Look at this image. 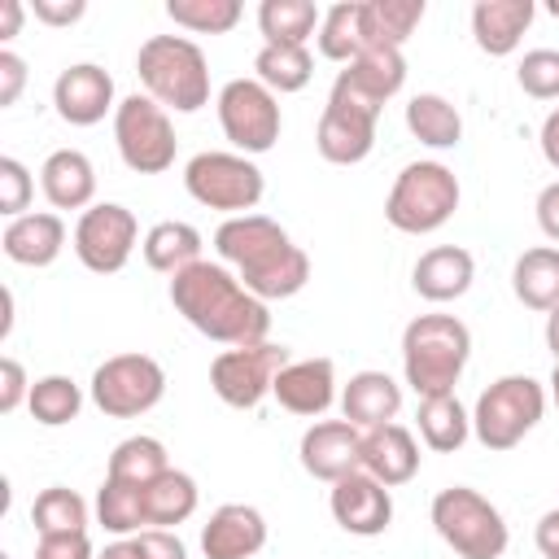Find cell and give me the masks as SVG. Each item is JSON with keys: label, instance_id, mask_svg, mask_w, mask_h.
Wrapping results in <instances>:
<instances>
[{"label": "cell", "instance_id": "cell-1", "mask_svg": "<svg viewBox=\"0 0 559 559\" xmlns=\"http://www.w3.org/2000/svg\"><path fill=\"white\" fill-rule=\"evenodd\" d=\"M175 310L218 345H258L271 332V310L223 262H192L170 280Z\"/></svg>", "mask_w": 559, "mask_h": 559}, {"label": "cell", "instance_id": "cell-2", "mask_svg": "<svg viewBox=\"0 0 559 559\" xmlns=\"http://www.w3.org/2000/svg\"><path fill=\"white\" fill-rule=\"evenodd\" d=\"M214 249L227 266H236V280L258 301H284L297 297L310 280V258L288 240V231L266 214H236L223 218L214 231Z\"/></svg>", "mask_w": 559, "mask_h": 559}, {"label": "cell", "instance_id": "cell-3", "mask_svg": "<svg viewBox=\"0 0 559 559\" xmlns=\"http://www.w3.org/2000/svg\"><path fill=\"white\" fill-rule=\"evenodd\" d=\"M472 358V332L454 314H419L402 332V371L415 397L454 393Z\"/></svg>", "mask_w": 559, "mask_h": 559}, {"label": "cell", "instance_id": "cell-4", "mask_svg": "<svg viewBox=\"0 0 559 559\" xmlns=\"http://www.w3.org/2000/svg\"><path fill=\"white\" fill-rule=\"evenodd\" d=\"M135 70L144 96H153L162 109L197 114L210 105V66L188 35H148L135 52Z\"/></svg>", "mask_w": 559, "mask_h": 559}, {"label": "cell", "instance_id": "cell-5", "mask_svg": "<svg viewBox=\"0 0 559 559\" xmlns=\"http://www.w3.org/2000/svg\"><path fill=\"white\" fill-rule=\"evenodd\" d=\"M459 179L445 162H411L397 170L389 201H384V218L389 227L406 231V236H428L437 227H445L459 210Z\"/></svg>", "mask_w": 559, "mask_h": 559}, {"label": "cell", "instance_id": "cell-6", "mask_svg": "<svg viewBox=\"0 0 559 559\" xmlns=\"http://www.w3.org/2000/svg\"><path fill=\"white\" fill-rule=\"evenodd\" d=\"M432 528L459 559H502L511 542L502 511L467 485H450L432 498Z\"/></svg>", "mask_w": 559, "mask_h": 559}, {"label": "cell", "instance_id": "cell-7", "mask_svg": "<svg viewBox=\"0 0 559 559\" xmlns=\"http://www.w3.org/2000/svg\"><path fill=\"white\" fill-rule=\"evenodd\" d=\"M546 415V389L533 376L493 380L472 411V432L485 450H515Z\"/></svg>", "mask_w": 559, "mask_h": 559}, {"label": "cell", "instance_id": "cell-8", "mask_svg": "<svg viewBox=\"0 0 559 559\" xmlns=\"http://www.w3.org/2000/svg\"><path fill=\"white\" fill-rule=\"evenodd\" d=\"M114 144H118V157L127 162V170L135 175H162L175 166V122H170V109H162L153 96H122L118 109H114Z\"/></svg>", "mask_w": 559, "mask_h": 559}, {"label": "cell", "instance_id": "cell-9", "mask_svg": "<svg viewBox=\"0 0 559 559\" xmlns=\"http://www.w3.org/2000/svg\"><path fill=\"white\" fill-rule=\"evenodd\" d=\"M183 188L197 205L205 210H223V214H249L262 192H266V179L262 170L245 157V153H197L188 166H183Z\"/></svg>", "mask_w": 559, "mask_h": 559}, {"label": "cell", "instance_id": "cell-10", "mask_svg": "<svg viewBox=\"0 0 559 559\" xmlns=\"http://www.w3.org/2000/svg\"><path fill=\"white\" fill-rule=\"evenodd\" d=\"M92 402L109 419H135L166 397V371L148 354H114L92 371Z\"/></svg>", "mask_w": 559, "mask_h": 559}, {"label": "cell", "instance_id": "cell-11", "mask_svg": "<svg viewBox=\"0 0 559 559\" xmlns=\"http://www.w3.org/2000/svg\"><path fill=\"white\" fill-rule=\"evenodd\" d=\"M288 345L275 341H258V345H231L210 362V389L218 393V402L236 406V411H253L271 389L275 376L288 367Z\"/></svg>", "mask_w": 559, "mask_h": 559}, {"label": "cell", "instance_id": "cell-12", "mask_svg": "<svg viewBox=\"0 0 559 559\" xmlns=\"http://www.w3.org/2000/svg\"><path fill=\"white\" fill-rule=\"evenodd\" d=\"M214 105H218V127L236 144V153L253 157V153L275 148L284 118H280V100L271 87H262L258 79H231L223 83Z\"/></svg>", "mask_w": 559, "mask_h": 559}, {"label": "cell", "instance_id": "cell-13", "mask_svg": "<svg viewBox=\"0 0 559 559\" xmlns=\"http://www.w3.org/2000/svg\"><path fill=\"white\" fill-rule=\"evenodd\" d=\"M135 236H140V223L127 205L118 201H100L92 210L79 214L74 223V253L87 271L96 275H114L131 262V249H135Z\"/></svg>", "mask_w": 559, "mask_h": 559}, {"label": "cell", "instance_id": "cell-14", "mask_svg": "<svg viewBox=\"0 0 559 559\" xmlns=\"http://www.w3.org/2000/svg\"><path fill=\"white\" fill-rule=\"evenodd\" d=\"M402 83H406V57H402L397 48H362V52L332 79L328 100L380 118L384 100L397 96Z\"/></svg>", "mask_w": 559, "mask_h": 559}, {"label": "cell", "instance_id": "cell-15", "mask_svg": "<svg viewBox=\"0 0 559 559\" xmlns=\"http://www.w3.org/2000/svg\"><path fill=\"white\" fill-rule=\"evenodd\" d=\"M301 467L314 480L336 485L349 472H362V428H354L349 419H314L301 432Z\"/></svg>", "mask_w": 559, "mask_h": 559}, {"label": "cell", "instance_id": "cell-16", "mask_svg": "<svg viewBox=\"0 0 559 559\" xmlns=\"http://www.w3.org/2000/svg\"><path fill=\"white\" fill-rule=\"evenodd\" d=\"M328 507H332V520L354 533V537H380L393 520V498H389V485H380L371 472H349L332 485L328 493Z\"/></svg>", "mask_w": 559, "mask_h": 559}, {"label": "cell", "instance_id": "cell-17", "mask_svg": "<svg viewBox=\"0 0 559 559\" xmlns=\"http://www.w3.org/2000/svg\"><path fill=\"white\" fill-rule=\"evenodd\" d=\"M52 105H57V118L70 122V127H96L114 105V79L105 66L96 61H74L57 74L52 83Z\"/></svg>", "mask_w": 559, "mask_h": 559}, {"label": "cell", "instance_id": "cell-18", "mask_svg": "<svg viewBox=\"0 0 559 559\" xmlns=\"http://www.w3.org/2000/svg\"><path fill=\"white\" fill-rule=\"evenodd\" d=\"M262 546H266V520L249 502H223L201 528L205 559H253Z\"/></svg>", "mask_w": 559, "mask_h": 559}, {"label": "cell", "instance_id": "cell-19", "mask_svg": "<svg viewBox=\"0 0 559 559\" xmlns=\"http://www.w3.org/2000/svg\"><path fill=\"white\" fill-rule=\"evenodd\" d=\"M275 402L293 415L319 419L332 402H336V367L332 358H293L280 376H275Z\"/></svg>", "mask_w": 559, "mask_h": 559}, {"label": "cell", "instance_id": "cell-20", "mask_svg": "<svg viewBox=\"0 0 559 559\" xmlns=\"http://www.w3.org/2000/svg\"><path fill=\"white\" fill-rule=\"evenodd\" d=\"M314 148L323 162L332 166H354L376 148V118L358 114L349 105L328 100L319 114V131H314Z\"/></svg>", "mask_w": 559, "mask_h": 559}, {"label": "cell", "instance_id": "cell-21", "mask_svg": "<svg viewBox=\"0 0 559 559\" xmlns=\"http://www.w3.org/2000/svg\"><path fill=\"white\" fill-rule=\"evenodd\" d=\"M4 258L17 266H52L66 249V223L52 210H35L22 218H9L0 231Z\"/></svg>", "mask_w": 559, "mask_h": 559}, {"label": "cell", "instance_id": "cell-22", "mask_svg": "<svg viewBox=\"0 0 559 559\" xmlns=\"http://www.w3.org/2000/svg\"><path fill=\"white\" fill-rule=\"evenodd\" d=\"M419 441L402 424H380L362 432V472H371L380 485H406L419 472Z\"/></svg>", "mask_w": 559, "mask_h": 559}, {"label": "cell", "instance_id": "cell-23", "mask_svg": "<svg viewBox=\"0 0 559 559\" xmlns=\"http://www.w3.org/2000/svg\"><path fill=\"white\" fill-rule=\"evenodd\" d=\"M39 188H44L52 210H92L96 166L79 148H52L39 166Z\"/></svg>", "mask_w": 559, "mask_h": 559}, {"label": "cell", "instance_id": "cell-24", "mask_svg": "<svg viewBox=\"0 0 559 559\" xmlns=\"http://www.w3.org/2000/svg\"><path fill=\"white\" fill-rule=\"evenodd\" d=\"M472 280H476V262H472V253L467 249H459V245H437V249H428V253H419V262H415V271H411V284H415V293L424 297V301H459L467 288H472Z\"/></svg>", "mask_w": 559, "mask_h": 559}, {"label": "cell", "instance_id": "cell-25", "mask_svg": "<svg viewBox=\"0 0 559 559\" xmlns=\"http://www.w3.org/2000/svg\"><path fill=\"white\" fill-rule=\"evenodd\" d=\"M537 4L533 0H476L472 4V35L476 48L489 57H507L520 48Z\"/></svg>", "mask_w": 559, "mask_h": 559}, {"label": "cell", "instance_id": "cell-26", "mask_svg": "<svg viewBox=\"0 0 559 559\" xmlns=\"http://www.w3.org/2000/svg\"><path fill=\"white\" fill-rule=\"evenodd\" d=\"M397 411H402V384L389 371H358L341 389V415L362 432L393 424Z\"/></svg>", "mask_w": 559, "mask_h": 559}, {"label": "cell", "instance_id": "cell-27", "mask_svg": "<svg viewBox=\"0 0 559 559\" xmlns=\"http://www.w3.org/2000/svg\"><path fill=\"white\" fill-rule=\"evenodd\" d=\"M362 13V44L367 48H397L424 22V0H358Z\"/></svg>", "mask_w": 559, "mask_h": 559}, {"label": "cell", "instance_id": "cell-28", "mask_svg": "<svg viewBox=\"0 0 559 559\" xmlns=\"http://www.w3.org/2000/svg\"><path fill=\"white\" fill-rule=\"evenodd\" d=\"M511 288L528 310H555L559 306V245H537L515 258Z\"/></svg>", "mask_w": 559, "mask_h": 559}, {"label": "cell", "instance_id": "cell-29", "mask_svg": "<svg viewBox=\"0 0 559 559\" xmlns=\"http://www.w3.org/2000/svg\"><path fill=\"white\" fill-rule=\"evenodd\" d=\"M144 262L153 266V271H162V275H179V271H188L192 262H201V231L192 227V223H179V218H162V223H153L148 231H144Z\"/></svg>", "mask_w": 559, "mask_h": 559}, {"label": "cell", "instance_id": "cell-30", "mask_svg": "<svg viewBox=\"0 0 559 559\" xmlns=\"http://www.w3.org/2000/svg\"><path fill=\"white\" fill-rule=\"evenodd\" d=\"M419 437L428 450L437 454H454L467 437H472V415L463 411V402L454 393H437V397H419Z\"/></svg>", "mask_w": 559, "mask_h": 559}, {"label": "cell", "instance_id": "cell-31", "mask_svg": "<svg viewBox=\"0 0 559 559\" xmlns=\"http://www.w3.org/2000/svg\"><path fill=\"white\" fill-rule=\"evenodd\" d=\"M314 74V57L306 44H262L253 57V79L262 87H271L275 96L284 92H301Z\"/></svg>", "mask_w": 559, "mask_h": 559}, {"label": "cell", "instance_id": "cell-32", "mask_svg": "<svg viewBox=\"0 0 559 559\" xmlns=\"http://www.w3.org/2000/svg\"><path fill=\"white\" fill-rule=\"evenodd\" d=\"M406 127H411V135H415L419 144H428V148H454V144L463 140V118H459V109H454L445 96H437V92H419V96L406 100Z\"/></svg>", "mask_w": 559, "mask_h": 559}, {"label": "cell", "instance_id": "cell-33", "mask_svg": "<svg viewBox=\"0 0 559 559\" xmlns=\"http://www.w3.org/2000/svg\"><path fill=\"white\" fill-rule=\"evenodd\" d=\"M197 480L179 467L162 472L153 485H144V515H148V528H170V524H183L192 511H197Z\"/></svg>", "mask_w": 559, "mask_h": 559}, {"label": "cell", "instance_id": "cell-34", "mask_svg": "<svg viewBox=\"0 0 559 559\" xmlns=\"http://www.w3.org/2000/svg\"><path fill=\"white\" fill-rule=\"evenodd\" d=\"M323 22V9L314 0H262L258 4V31L266 44H306Z\"/></svg>", "mask_w": 559, "mask_h": 559}, {"label": "cell", "instance_id": "cell-35", "mask_svg": "<svg viewBox=\"0 0 559 559\" xmlns=\"http://www.w3.org/2000/svg\"><path fill=\"white\" fill-rule=\"evenodd\" d=\"M162 472H170V459H166V445L157 441V437H127V441H118L114 445V454H109V467H105V476H114V480H127V485H153Z\"/></svg>", "mask_w": 559, "mask_h": 559}, {"label": "cell", "instance_id": "cell-36", "mask_svg": "<svg viewBox=\"0 0 559 559\" xmlns=\"http://www.w3.org/2000/svg\"><path fill=\"white\" fill-rule=\"evenodd\" d=\"M96 520H100L109 533H118V537H135V533H144V528H148V515H144V489L105 476V485L96 489Z\"/></svg>", "mask_w": 559, "mask_h": 559}, {"label": "cell", "instance_id": "cell-37", "mask_svg": "<svg viewBox=\"0 0 559 559\" xmlns=\"http://www.w3.org/2000/svg\"><path fill=\"white\" fill-rule=\"evenodd\" d=\"M31 524L39 537H61V533H87V502L66 489V485H48L35 493L31 502Z\"/></svg>", "mask_w": 559, "mask_h": 559}, {"label": "cell", "instance_id": "cell-38", "mask_svg": "<svg viewBox=\"0 0 559 559\" xmlns=\"http://www.w3.org/2000/svg\"><path fill=\"white\" fill-rule=\"evenodd\" d=\"M314 39H319V52H323L328 61L349 66V61L367 48V44H362V13H358V0H341V4L323 9V22H319Z\"/></svg>", "mask_w": 559, "mask_h": 559}, {"label": "cell", "instance_id": "cell-39", "mask_svg": "<svg viewBox=\"0 0 559 559\" xmlns=\"http://www.w3.org/2000/svg\"><path fill=\"white\" fill-rule=\"evenodd\" d=\"M31 415H35V424H44V428H61V424H70V419H79V411H83V389L70 380V376H39L35 384H31Z\"/></svg>", "mask_w": 559, "mask_h": 559}, {"label": "cell", "instance_id": "cell-40", "mask_svg": "<svg viewBox=\"0 0 559 559\" xmlns=\"http://www.w3.org/2000/svg\"><path fill=\"white\" fill-rule=\"evenodd\" d=\"M240 13V0H166V17L192 35H227Z\"/></svg>", "mask_w": 559, "mask_h": 559}, {"label": "cell", "instance_id": "cell-41", "mask_svg": "<svg viewBox=\"0 0 559 559\" xmlns=\"http://www.w3.org/2000/svg\"><path fill=\"white\" fill-rule=\"evenodd\" d=\"M515 83L533 100H559V48H528L515 66Z\"/></svg>", "mask_w": 559, "mask_h": 559}, {"label": "cell", "instance_id": "cell-42", "mask_svg": "<svg viewBox=\"0 0 559 559\" xmlns=\"http://www.w3.org/2000/svg\"><path fill=\"white\" fill-rule=\"evenodd\" d=\"M31 170L17 162V157H0V214L4 218H22L26 205H31Z\"/></svg>", "mask_w": 559, "mask_h": 559}, {"label": "cell", "instance_id": "cell-43", "mask_svg": "<svg viewBox=\"0 0 559 559\" xmlns=\"http://www.w3.org/2000/svg\"><path fill=\"white\" fill-rule=\"evenodd\" d=\"M31 384L35 380H26V367L13 354H4L0 358V415H13L22 402H31Z\"/></svg>", "mask_w": 559, "mask_h": 559}, {"label": "cell", "instance_id": "cell-44", "mask_svg": "<svg viewBox=\"0 0 559 559\" xmlns=\"http://www.w3.org/2000/svg\"><path fill=\"white\" fill-rule=\"evenodd\" d=\"M140 559H188V546L170 533V528H144L131 537Z\"/></svg>", "mask_w": 559, "mask_h": 559}, {"label": "cell", "instance_id": "cell-45", "mask_svg": "<svg viewBox=\"0 0 559 559\" xmlns=\"http://www.w3.org/2000/svg\"><path fill=\"white\" fill-rule=\"evenodd\" d=\"M35 559H96L87 533H61V537H39Z\"/></svg>", "mask_w": 559, "mask_h": 559}, {"label": "cell", "instance_id": "cell-46", "mask_svg": "<svg viewBox=\"0 0 559 559\" xmlns=\"http://www.w3.org/2000/svg\"><path fill=\"white\" fill-rule=\"evenodd\" d=\"M26 87V61L9 48H0V105H13Z\"/></svg>", "mask_w": 559, "mask_h": 559}, {"label": "cell", "instance_id": "cell-47", "mask_svg": "<svg viewBox=\"0 0 559 559\" xmlns=\"http://www.w3.org/2000/svg\"><path fill=\"white\" fill-rule=\"evenodd\" d=\"M31 9H35V17L48 22V26H70V22H79V17L87 13V0H35Z\"/></svg>", "mask_w": 559, "mask_h": 559}, {"label": "cell", "instance_id": "cell-48", "mask_svg": "<svg viewBox=\"0 0 559 559\" xmlns=\"http://www.w3.org/2000/svg\"><path fill=\"white\" fill-rule=\"evenodd\" d=\"M537 227L559 245V179L537 192Z\"/></svg>", "mask_w": 559, "mask_h": 559}, {"label": "cell", "instance_id": "cell-49", "mask_svg": "<svg viewBox=\"0 0 559 559\" xmlns=\"http://www.w3.org/2000/svg\"><path fill=\"white\" fill-rule=\"evenodd\" d=\"M533 542H537L542 559H559V507H550V511L537 520V528H533Z\"/></svg>", "mask_w": 559, "mask_h": 559}, {"label": "cell", "instance_id": "cell-50", "mask_svg": "<svg viewBox=\"0 0 559 559\" xmlns=\"http://www.w3.org/2000/svg\"><path fill=\"white\" fill-rule=\"evenodd\" d=\"M542 157L559 170V109H550L542 122Z\"/></svg>", "mask_w": 559, "mask_h": 559}, {"label": "cell", "instance_id": "cell-51", "mask_svg": "<svg viewBox=\"0 0 559 559\" xmlns=\"http://www.w3.org/2000/svg\"><path fill=\"white\" fill-rule=\"evenodd\" d=\"M22 0H0V39H13L22 26Z\"/></svg>", "mask_w": 559, "mask_h": 559}, {"label": "cell", "instance_id": "cell-52", "mask_svg": "<svg viewBox=\"0 0 559 559\" xmlns=\"http://www.w3.org/2000/svg\"><path fill=\"white\" fill-rule=\"evenodd\" d=\"M96 559H140V555H135V542H131V537H118V542H109Z\"/></svg>", "mask_w": 559, "mask_h": 559}, {"label": "cell", "instance_id": "cell-53", "mask_svg": "<svg viewBox=\"0 0 559 559\" xmlns=\"http://www.w3.org/2000/svg\"><path fill=\"white\" fill-rule=\"evenodd\" d=\"M546 345H550V354H555V362H559V306L546 314Z\"/></svg>", "mask_w": 559, "mask_h": 559}, {"label": "cell", "instance_id": "cell-54", "mask_svg": "<svg viewBox=\"0 0 559 559\" xmlns=\"http://www.w3.org/2000/svg\"><path fill=\"white\" fill-rule=\"evenodd\" d=\"M550 397H555V406H559V362H555V371H550Z\"/></svg>", "mask_w": 559, "mask_h": 559}, {"label": "cell", "instance_id": "cell-55", "mask_svg": "<svg viewBox=\"0 0 559 559\" xmlns=\"http://www.w3.org/2000/svg\"><path fill=\"white\" fill-rule=\"evenodd\" d=\"M546 13H550V17L559 22V0H546Z\"/></svg>", "mask_w": 559, "mask_h": 559}]
</instances>
